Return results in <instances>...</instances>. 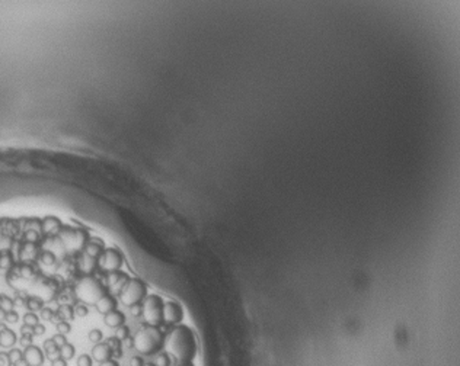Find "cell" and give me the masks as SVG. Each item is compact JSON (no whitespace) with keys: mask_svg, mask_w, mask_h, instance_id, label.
Returning <instances> with one entry per match:
<instances>
[{"mask_svg":"<svg viewBox=\"0 0 460 366\" xmlns=\"http://www.w3.org/2000/svg\"><path fill=\"white\" fill-rule=\"evenodd\" d=\"M165 346L168 354H171L175 362H192L197 354V338L192 330L187 325H176L171 330L165 338Z\"/></svg>","mask_w":460,"mask_h":366,"instance_id":"cell-1","label":"cell"},{"mask_svg":"<svg viewBox=\"0 0 460 366\" xmlns=\"http://www.w3.org/2000/svg\"><path fill=\"white\" fill-rule=\"evenodd\" d=\"M134 349L144 356L156 354L165 346V334L159 327L146 325L137 331L133 338Z\"/></svg>","mask_w":460,"mask_h":366,"instance_id":"cell-2","label":"cell"},{"mask_svg":"<svg viewBox=\"0 0 460 366\" xmlns=\"http://www.w3.org/2000/svg\"><path fill=\"white\" fill-rule=\"evenodd\" d=\"M75 293L85 305H96V302L107 295V288L94 276H83L78 282Z\"/></svg>","mask_w":460,"mask_h":366,"instance_id":"cell-3","label":"cell"},{"mask_svg":"<svg viewBox=\"0 0 460 366\" xmlns=\"http://www.w3.org/2000/svg\"><path fill=\"white\" fill-rule=\"evenodd\" d=\"M147 296V288L146 283L137 277H130L124 288L120 292V301L126 306H133L137 304H142L143 299Z\"/></svg>","mask_w":460,"mask_h":366,"instance_id":"cell-4","label":"cell"},{"mask_svg":"<svg viewBox=\"0 0 460 366\" xmlns=\"http://www.w3.org/2000/svg\"><path fill=\"white\" fill-rule=\"evenodd\" d=\"M163 301L158 295H149L142 302L143 317L147 325L160 327L163 324Z\"/></svg>","mask_w":460,"mask_h":366,"instance_id":"cell-5","label":"cell"},{"mask_svg":"<svg viewBox=\"0 0 460 366\" xmlns=\"http://www.w3.org/2000/svg\"><path fill=\"white\" fill-rule=\"evenodd\" d=\"M60 237L69 251H80L85 248L86 243L89 241L86 231L75 229L70 227H63V229L60 231Z\"/></svg>","mask_w":460,"mask_h":366,"instance_id":"cell-6","label":"cell"},{"mask_svg":"<svg viewBox=\"0 0 460 366\" xmlns=\"http://www.w3.org/2000/svg\"><path fill=\"white\" fill-rule=\"evenodd\" d=\"M98 266L104 270V272H117L121 269L123 263H124V257L123 253L117 248H107L104 250L102 256L98 259Z\"/></svg>","mask_w":460,"mask_h":366,"instance_id":"cell-7","label":"cell"},{"mask_svg":"<svg viewBox=\"0 0 460 366\" xmlns=\"http://www.w3.org/2000/svg\"><path fill=\"white\" fill-rule=\"evenodd\" d=\"M182 318H184V311L179 304L172 302V301L163 304V322L169 325H175L181 322Z\"/></svg>","mask_w":460,"mask_h":366,"instance_id":"cell-8","label":"cell"},{"mask_svg":"<svg viewBox=\"0 0 460 366\" xmlns=\"http://www.w3.org/2000/svg\"><path fill=\"white\" fill-rule=\"evenodd\" d=\"M24 359L27 360V363H28L30 366H43V363H44V360H46V356H44V351H43L40 347L31 344V346L25 347V350H24Z\"/></svg>","mask_w":460,"mask_h":366,"instance_id":"cell-9","label":"cell"},{"mask_svg":"<svg viewBox=\"0 0 460 366\" xmlns=\"http://www.w3.org/2000/svg\"><path fill=\"white\" fill-rule=\"evenodd\" d=\"M98 267V259H94L91 256H88L86 253H82L79 260H78V270L83 274V276H92V273L96 270Z\"/></svg>","mask_w":460,"mask_h":366,"instance_id":"cell-10","label":"cell"},{"mask_svg":"<svg viewBox=\"0 0 460 366\" xmlns=\"http://www.w3.org/2000/svg\"><path fill=\"white\" fill-rule=\"evenodd\" d=\"M63 227L62 221L56 216H46L41 221V229L46 235H59Z\"/></svg>","mask_w":460,"mask_h":366,"instance_id":"cell-11","label":"cell"},{"mask_svg":"<svg viewBox=\"0 0 460 366\" xmlns=\"http://www.w3.org/2000/svg\"><path fill=\"white\" fill-rule=\"evenodd\" d=\"M128 279H130V277H128L124 272H120V270L111 272V273H108V286L120 293Z\"/></svg>","mask_w":460,"mask_h":366,"instance_id":"cell-12","label":"cell"},{"mask_svg":"<svg viewBox=\"0 0 460 366\" xmlns=\"http://www.w3.org/2000/svg\"><path fill=\"white\" fill-rule=\"evenodd\" d=\"M92 359L98 363H102L108 359H112V350L108 347L107 343H98L92 349Z\"/></svg>","mask_w":460,"mask_h":366,"instance_id":"cell-13","label":"cell"},{"mask_svg":"<svg viewBox=\"0 0 460 366\" xmlns=\"http://www.w3.org/2000/svg\"><path fill=\"white\" fill-rule=\"evenodd\" d=\"M85 253L88 254V256H91V257H94V259H99L101 256H102V253H104V243L101 241V240H95V238H91L88 243H86V245H85Z\"/></svg>","mask_w":460,"mask_h":366,"instance_id":"cell-14","label":"cell"},{"mask_svg":"<svg viewBox=\"0 0 460 366\" xmlns=\"http://www.w3.org/2000/svg\"><path fill=\"white\" fill-rule=\"evenodd\" d=\"M104 321L108 327L111 328H118L120 325H123L126 322V315L118 311V309H112L111 312L104 315Z\"/></svg>","mask_w":460,"mask_h":366,"instance_id":"cell-15","label":"cell"},{"mask_svg":"<svg viewBox=\"0 0 460 366\" xmlns=\"http://www.w3.org/2000/svg\"><path fill=\"white\" fill-rule=\"evenodd\" d=\"M96 309L102 314V315H105V314H108V312H111L112 309H117V299L114 298V296H111V295H105L104 298H101L98 302H96Z\"/></svg>","mask_w":460,"mask_h":366,"instance_id":"cell-16","label":"cell"},{"mask_svg":"<svg viewBox=\"0 0 460 366\" xmlns=\"http://www.w3.org/2000/svg\"><path fill=\"white\" fill-rule=\"evenodd\" d=\"M16 340H18L16 334L11 328H5L2 333H0V346H2L3 349H12L15 346Z\"/></svg>","mask_w":460,"mask_h":366,"instance_id":"cell-17","label":"cell"},{"mask_svg":"<svg viewBox=\"0 0 460 366\" xmlns=\"http://www.w3.org/2000/svg\"><path fill=\"white\" fill-rule=\"evenodd\" d=\"M44 353L48 356L50 360H54L57 357H60V353H59V346L54 343L53 338H48L44 341Z\"/></svg>","mask_w":460,"mask_h":366,"instance_id":"cell-18","label":"cell"},{"mask_svg":"<svg viewBox=\"0 0 460 366\" xmlns=\"http://www.w3.org/2000/svg\"><path fill=\"white\" fill-rule=\"evenodd\" d=\"M105 343L108 344V347L112 350V356L114 357H121L123 356V350H121V340L117 337H108L105 340Z\"/></svg>","mask_w":460,"mask_h":366,"instance_id":"cell-19","label":"cell"},{"mask_svg":"<svg viewBox=\"0 0 460 366\" xmlns=\"http://www.w3.org/2000/svg\"><path fill=\"white\" fill-rule=\"evenodd\" d=\"M37 256V245L32 243H27L24 244L22 250H21V259L22 260H31Z\"/></svg>","mask_w":460,"mask_h":366,"instance_id":"cell-20","label":"cell"},{"mask_svg":"<svg viewBox=\"0 0 460 366\" xmlns=\"http://www.w3.org/2000/svg\"><path fill=\"white\" fill-rule=\"evenodd\" d=\"M59 353H60V357H63L64 360H70V359H73V357H75V354H76V349H75V346H73V344L66 343V344H63V346L59 349Z\"/></svg>","mask_w":460,"mask_h":366,"instance_id":"cell-21","label":"cell"},{"mask_svg":"<svg viewBox=\"0 0 460 366\" xmlns=\"http://www.w3.org/2000/svg\"><path fill=\"white\" fill-rule=\"evenodd\" d=\"M25 304H27V308H28L31 312L41 311V309L44 308V302H43V299H40L38 296H30Z\"/></svg>","mask_w":460,"mask_h":366,"instance_id":"cell-22","label":"cell"},{"mask_svg":"<svg viewBox=\"0 0 460 366\" xmlns=\"http://www.w3.org/2000/svg\"><path fill=\"white\" fill-rule=\"evenodd\" d=\"M59 315L62 317V320H73L75 317V308L70 305H62L59 308Z\"/></svg>","mask_w":460,"mask_h":366,"instance_id":"cell-23","label":"cell"},{"mask_svg":"<svg viewBox=\"0 0 460 366\" xmlns=\"http://www.w3.org/2000/svg\"><path fill=\"white\" fill-rule=\"evenodd\" d=\"M155 366H171V357L168 353H159L155 357Z\"/></svg>","mask_w":460,"mask_h":366,"instance_id":"cell-24","label":"cell"},{"mask_svg":"<svg viewBox=\"0 0 460 366\" xmlns=\"http://www.w3.org/2000/svg\"><path fill=\"white\" fill-rule=\"evenodd\" d=\"M8 357H9L11 363L14 365V363H16L18 360L24 359V351L19 350V349H14V347H12V349L8 351Z\"/></svg>","mask_w":460,"mask_h":366,"instance_id":"cell-25","label":"cell"},{"mask_svg":"<svg viewBox=\"0 0 460 366\" xmlns=\"http://www.w3.org/2000/svg\"><path fill=\"white\" fill-rule=\"evenodd\" d=\"M24 322L27 325H31V327H35L37 324H40V320H38V315L35 312H27L24 315Z\"/></svg>","mask_w":460,"mask_h":366,"instance_id":"cell-26","label":"cell"},{"mask_svg":"<svg viewBox=\"0 0 460 366\" xmlns=\"http://www.w3.org/2000/svg\"><path fill=\"white\" fill-rule=\"evenodd\" d=\"M115 337L117 338H120L121 341L123 340H127L128 337H130V328L127 327V325H120L118 328H117V331H115Z\"/></svg>","mask_w":460,"mask_h":366,"instance_id":"cell-27","label":"cell"},{"mask_svg":"<svg viewBox=\"0 0 460 366\" xmlns=\"http://www.w3.org/2000/svg\"><path fill=\"white\" fill-rule=\"evenodd\" d=\"M102 338H104V334H102V331L99 328H94L92 331H89V340L92 343L98 344V343L102 341Z\"/></svg>","mask_w":460,"mask_h":366,"instance_id":"cell-28","label":"cell"},{"mask_svg":"<svg viewBox=\"0 0 460 366\" xmlns=\"http://www.w3.org/2000/svg\"><path fill=\"white\" fill-rule=\"evenodd\" d=\"M14 305H15V302H14L9 296L2 295V304H0V308L5 309L6 312H9V311H12V309H14Z\"/></svg>","mask_w":460,"mask_h":366,"instance_id":"cell-29","label":"cell"},{"mask_svg":"<svg viewBox=\"0 0 460 366\" xmlns=\"http://www.w3.org/2000/svg\"><path fill=\"white\" fill-rule=\"evenodd\" d=\"M25 240H27V243L35 244V243L40 240V232L35 231V229H28V231L25 232Z\"/></svg>","mask_w":460,"mask_h":366,"instance_id":"cell-30","label":"cell"},{"mask_svg":"<svg viewBox=\"0 0 460 366\" xmlns=\"http://www.w3.org/2000/svg\"><path fill=\"white\" fill-rule=\"evenodd\" d=\"M94 365V359L89 354H80L78 357V366H92Z\"/></svg>","mask_w":460,"mask_h":366,"instance_id":"cell-31","label":"cell"},{"mask_svg":"<svg viewBox=\"0 0 460 366\" xmlns=\"http://www.w3.org/2000/svg\"><path fill=\"white\" fill-rule=\"evenodd\" d=\"M41 261H44V264H47V266H51L56 261V256L50 251H44L41 254Z\"/></svg>","mask_w":460,"mask_h":366,"instance_id":"cell-32","label":"cell"},{"mask_svg":"<svg viewBox=\"0 0 460 366\" xmlns=\"http://www.w3.org/2000/svg\"><path fill=\"white\" fill-rule=\"evenodd\" d=\"M70 330H72V325L67 322V321H60V322H57V331L60 333V334H67V333H70Z\"/></svg>","mask_w":460,"mask_h":366,"instance_id":"cell-33","label":"cell"},{"mask_svg":"<svg viewBox=\"0 0 460 366\" xmlns=\"http://www.w3.org/2000/svg\"><path fill=\"white\" fill-rule=\"evenodd\" d=\"M88 314H89V308L85 304H80L75 308V315H78V317H86Z\"/></svg>","mask_w":460,"mask_h":366,"instance_id":"cell-34","label":"cell"},{"mask_svg":"<svg viewBox=\"0 0 460 366\" xmlns=\"http://www.w3.org/2000/svg\"><path fill=\"white\" fill-rule=\"evenodd\" d=\"M5 320L8 321V322H11V324H15V322H18V320H19V315H18V312L16 311H9V312H6V317H5Z\"/></svg>","mask_w":460,"mask_h":366,"instance_id":"cell-35","label":"cell"},{"mask_svg":"<svg viewBox=\"0 0 460 366\" xmlns=\"http://www.w3.org/2000/svg\"><path fill=\"white\" fill-rule=\"evenodd\" d=\"M53 340H54V343H56V344L59 346V349H60V347H62L63 344H66V343H67V338H66V336H64V334H60V333H59V334H56V336L53 337Z\"/></svg>","mask_w":460,"mask_h":366,"instance_id":"cell-36","label":"cell"},{"mask_svg":"<svg viewBox=\"0 0 460 366\" xmlns=\"http://www.w3.org/2000/svg\"><path fill=\"white\" fill-rule=\"evenodd\" d=\"M53 315H54L53 309H50V308H43V309H41V318H43V320H48V321H51Z\"/></svg>","mask_w":460,"mask_h":366,"instance_id":"cell-37","label":"cell"},{"mask_svg":"<svg viewBox=\"0 0 460 366\" xmlns=\"http://www.w3.org/2000/svg\"><path fill=\"white\" fill-rule=\"evenodd\" d=\"M130 311H131V315L133 317H140L143 314V309H142V304H137V305H133L130 306Z\"/></svg>","mask_w":460,"mask_h":366,"instance_id":"cell-38","label":"cell"},{"mask_svg":"<svg viewBox=\"0 0 460 366\" xmlns=\"http://www.w3.org/2000/svg\"><path fill=\"white\" fill-rule=\"evenodd\" d=\"M31 343H32V334H22V337H21V344L25 346V347H28V346H31Z\"/></svg>","mask_w":460,"mask_h":366,"instance_id":"cell-39","label":"cell"},{"mask_svg":"<svg viewBox=\"0 0 460 366\" xmlns=\"http://www.w3.org/2000/svg\"><path fill=\"white\" fill-rule=\"evenodd\" d=\"M0 366H12L9 357H8V353H0Z\"/></svg>","mask_w":460,"mask_h":366,"instance_id":"cell-40","label":"cell"},{"mask_svg":"<svg viewBox=\"0 0 460 366\" xmlns=\"http://www.w3.org/2000/svg\"><path fill=\"white\" fill-rule=\"evenodd\" d=\"M130 366H144V360L140 356H134L130 360Z\"/></svg>","mask_w":460,"mask_h":366,"instance_id":"cell-41","label":"cell"},{"mask_svg":"<svg viewBox=\"0 0 460 366\" xmlns=\"http://www.w3.org/2000/svg\"><path fill=\"white\" fill-rule=\"evenodd\" d=\"M0 266L2 267H9L11 266V257L8 254H3L0 257Z\"/></svg>","mask_w":460,"mask_h":366,"instance_id":"cell-42","label":"cell"},{"mask_svg":"<svg viewBox=\"0 0 460 366\" xmlns=\"http://www.w3.org/2000/svg\"><path fill=\"white\" fill-rule=\"evenodd\" d=\"M46 333V327L43 324H37L34 327V336H43Z\"/></svg>","mask_w":460,"mask_h":366,"instance_id":"cell-43","label":"cell"},{"mask_svg":"<svg viewBox=\"0 0 460 366\" xmlns=\"http://www.w3.org/2000/svg\"><path fill=\"white\" fill-rule=\"evenodd\" d=\"M51 366H67V360H64L63 357H57L51 360Z\"/></svg>","mask_w":460,"mask_h":366,"instance_id":"cell-44","label":"cell"},{"mask_svg":"<svg viewBox=\"0 0 460 366\" xmlns=\"http://www.w3.org/2000/svg\"><path fill=\"white\" fill-rule=\"evenodd\" d=\"M21 331H22V334H32V336H34V327H31V325L24 324V325L21 327Z\"/></svg>","mask_w":460,"mask_h":366,"instance_id":"cell-45","label":"cell"},{"mask_svg":"<svg viewBox=\"0 0 460 366\" xmlns=\"http://www.w3.org/2000/svg\"><path fill=\"white\" fill-rule=\"evenodd\" d=\"M99 366H120V365H118V362L115 359H108V360L99 363Z\"/></svg>","mask_w":460,"mask_h":366,"instance_id":"cell-46","label":"cell"},{"mask_svg":"<svg viewBox=\"0 0 460 366\" xmlns=\"http://www.w3.org/2000/svg\"><path fill=\"white\" fill-rule=\"evenodd\" d=\"M171 366H194L192 362H176L175 365H171Z\"/></svg>","mask_w":460,"mask_h":366,"instance_id":"cell-47","label":"cell"},{"mask_svg":"<svg viewBox=\"0 0 460 366\" xmlns=\"http://www.w3.org/2000/svg\"><path fill=\"white\" fill-rule=\"evenodd\" d=\"M22 273H24V276H32V269H30V267H24L22 269Z\"/></svg>","mask_w":460,"mask_h":366,"instance_id":"cell-48","label":"cell"},{"mask_svg":"<svg viewBox=\"0 0 460 366\" xmlns=\"http://www.w3.org/2000/svg\"><path fill=\"white\" fill-rule=\"evenodd\" d=\"M12 366H30V365L27 363V360H25V359H21V360H18L16 363H14Z\"/></svg>","mask_w":460,"mask_h":366,"instance_id":"cell-49","label":"cell"},{"mask_svg":"<svg viewBox=\"0 0 460 366\" xmlns=\"http://www.w3.org/2000/svg\"><path fill=\"white\" fill-rule=\"evenodd\" d=\"M5 317H6V311L0 308V322H2V321L5 320Z\"/></svg>","mask_w":460,"mask_h":366,"instance_id":"cell-50","label":"cell"},{"mask_svg":"<svg viewBox=\"0 0 460 366\" xmlns=\"http://www.w3.org/2000/svg\"><path fill=\"white\" fill-rule=\"evenodd\" d=\"M5 328H8V327L5 325V322H0V333H2V331H3Z\"/></svg>","mask_w":460,"mask_h":366,"instance_id":"cell-51","label":"cell"},{"mask_svg":"<svg viewBox=\"0 0 460 366\" xmlns=\"http://www.w3.org/2000/svg\"><path fill=\"white\" fill-rule=\"evenodd\" d=\"M144 366H155V363H144Z\"/></svg>","mask_w":460,"mask_h":366,"instance_id":"cell-52","label":"cell"},{"mask_svg":"<svg viewBox=\"0 0 460 366\" xmlns=\"http://www.w3.org/2000/svg\"><path fill=\"white\" fill-rule=\"evenodd\" d=\"M0 304H2V295H0Z\"/></svg>","mask_w":460,"mask_h":366,"instance_id":"cell-53","label":"cell"}]
</instances>
